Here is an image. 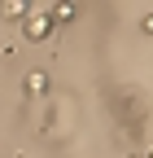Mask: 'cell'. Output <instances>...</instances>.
Returning <instances> with one entry per match:
<instances>
[{"label":"cell","instance_id":"4","mask_svg":"<svg viewBox=\"0 0 153 158\" xmlns=\"http://www.w3.org/2000/svg\"><path fill=\"white\" fill-rule=\"evenodd\" d=\"M26 92H31V97H44V92H48V75H44V70H31V75H26Z\"/></svg>","mask_w":153,"mask_h":158},{"label":"cell","instance_id":"1","mask_svg":"<svg viewBox=\"0 0 153 158\" xmlns=\"http://www.w3.org/2000/svg\"><path fill=\"white\" fill-rule=\"evenodd\" d=\"M22 31H26V40H48V35H53V22H48V13H35V9H31V13L22 18Z\"/></svg>","mask_w":153,"mask_h":158},{"label":"cell","instance_id":"6","mask_svg":"<svg viewBox=\"0 0 153 158\" xmlns=\"http://www.w3.org/2000/svg\"><path fill=\"white\" fill-rule=\"evenodd\" d=\"M144 158H153V145H149V154H144Z\"/></svg>","mask_w":153,"mask_h":158},{"label":"cell","instance_id":"2","mask_svg":"<svg viewBox=\"0 0 153 158\" xmlns=\"http://www.w3.org/2000/svg\"><path fill=\"white\" fill-rule=\"evenodd\" d=\"M26 13H31L26 0H5V5H0V18H5V22H22Z\"/></svg>","mask_w":153,"mask_h":158},{"label":"cell","instance_id":"3","mask_svg":"<svg viewBox=\"0 0 153 158\" xmlns=\"http://www.w3.org/2000/svg\"><path fill=\"white\" fill-rule=\"evenodd\" d=\"M74 13H79V5H66V0L53 5V0H48V22H53V27H57V22H74Z\"/></svg>","mask_w":153,"mask_h":158},{"label":"cell","instance_id":"5","mask_svg":"<svg viewBox=\"0 0 153 158\" xmlns=\"http://www.w3.org/2000/svg\"><path fill=\"white\" fill-rule=\"evenodd\" d=\"M140 27H144V35H153V13H144V18H140Z\"/></svg>","mask_w":153,"mask_h":158}]
</instances>
